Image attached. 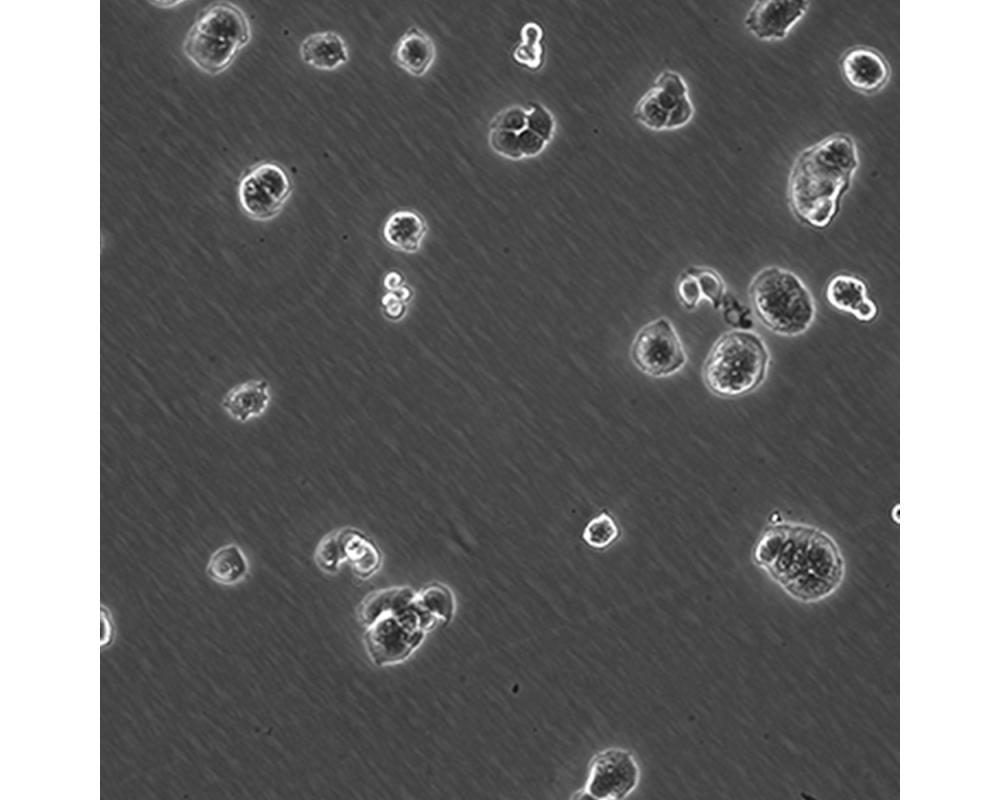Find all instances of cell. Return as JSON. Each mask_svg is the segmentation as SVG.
Listing matches in <instances>:
<instances>
[{
    "label": "cell",
    "mask_w": 1000,
    "mask_h": 800,
    "mask_svg": "<svg viewBox=\"0 0 1000 800\" xmlns=\"http://www.w3.org/2000/svg\"><path fill=\"white\" fill-rule=\"evenodd\" d=\"M752 559L785 593L803 603L829 597L845 575L836 541L805 523L775 521L767 525L754 543Z\"/></svg>",
    "instance_id": "obj_1"
},
{
    "label": "cell",
    "mask_w": 1000,
    "mask_h": 800,
    "mask_svg": "<svg viewBox=\"0 0 1000 800\" xmlns=\"http://www.w3.org/2000/svg\"><path fill=\"white\" fill-rule=\"evenodd\" d=\"M808 1H757L744 19L746 29L760 40H780L808 10Z\"/></svg>",
    "instance_id": "obj_10"
},
{
    "label": "cell",
    "mask_w": 1000,
    "mask_h": 800,
    "mask_svg": "<svg viewBox=\"0 0 1000 800\" xmlns=\"http://www.w3.org/2000/svg\"><path fill=\"white\" fill-rule=\"evenodd\" d=\"M688 269L697 279L703 299L709 301L713 309H720L727 293L722 276L716 270L706 266H692Z\"/></svg>",
    "instance_id": "obj_23"
},
{
    "label": "cell",
    "mask_w": 1000,
    "mask_h": 800,
    "mask_svg": "<svg viewBox=\"0 0 1000 800\" xmlns=\"http://www.w3.org/2000/svg\"><path fill=\"white\" fill-rule=\"evenodd\" d=\"M694 116L688 85L677 71L666 69L640 97L635 119L652 131H670L687 125Z\"/></svg>",
    "instance_id": "obj_6"
},
{
    "label": "cell",
    "mask_w": 1000,
    "mask_h": 800,
    "mask_svg": "<svg viewBox=\"0 0 1000 800\" xmlns=\"http://www.w3.org/2000/svg\"><path fill=\"white\" fill-rule=\"evenodd\" d=\"M720 309L724 322L733 329L752 330L754 321L751 309L742 304L734 295L726 293Z\"/></svg>",
    "instance_id": "obj_24"
},
{
    "label": "cell",
    "mask_w": 1000,
    "mask_h": 800,
    "mask_svg": "<svg viewBox=\"0 0 1000 800\" xmlns=\"http://www.w3.org/2000/svg\"><path fill=\"white\" fill-rule=\"evenodd\" d=\"M641 771L635 755L625 748L609 747L596 753L589 764L581 798L621 800L634 792Z\"/></svg>",
    "instance_id": "obj_9"
},
{
    "label": "cell",
    "mask_w": 1000,
    "mask_h": 800,
    "mask_svg": "<svg viewBox=\"0 0 1000 800\" xmlns=\"http://www.w3.org/2000/svg\"><path fill=\"white\" fill-rule=\"evenodd\" d=\"M676 296L687 310L695 309L704 300L699 283L688 268L677 279Z\"/></svg>",
    "instance_id": "obj_25"
},
{
    "label": "cell",
    "mask_w": 1000,
    "mask_h": 800,
    "mask_svg": "<svg viewBox=\"0 0 1000 800\" xmlns=\"http://www.w3.org/2000/svg\"><path fill=\"white\" fill-rule=\"evenodd\" d=\"M270 386L264 379H254L231 388L221 406L234 420L245 423L261 416L270 403Z\"/></svg>",
    "instance_id": "obj_13"
},
{
    "label": "cell",
    "mask_w": 1000,
    "mask_h": 800,
    "mask_svg": "<svg viewBox=\"0 0 1000 800\" xmlns=\"http://www.w3.org/2000/svg\"><path fill=\"white\" fill-rule=\"evenodd\" d=\"M302 61L322 71H332L349 60L344 39L334 31H319L305 37L300 44Z\"/></svg>",
    "instance_id": "obj_14"
},
{
    "label": "cell",
    "mask_w": 1000,
    "mask_h": 800,
    "mask_svg": "<svg viewBox=\"0 0 1000 800\" xmlns=\"http://www.w3.org/2000/svg\"><path fill=\"white\" fill-rule=\"evenodd\" d=\"M251 38L252 28L246 13L232 2L216 1L197 14L182 49L195 67L215 76L232 65Z\"/></svg>",
    "instance_id": "obj_4"
},
{
    "label": "cell",
    "mask_w": 1000,
    "mask_h": 800,
    "mask_svg": "<svg viewBox=\"0 0 1000 800\" xmlns=\"http://www.w3.org/2000/svg\"><path fill=\"white\" fill-rule=\"evenodd\" d=\"M402 277L396 272H390L385 276L384 286L389 291H394L402 287Z\"/></svg>",
    "instance_id": "obj_28"
},
{
    "label": "cell",
    "mask_w": 1000,
    "mask_h": 800,
    "mask_svg": "<svg viewBox=\"0 0 1000 800\" xmlns=\"http://www.w3.org/2000/svg\"><path fill=\"white\" fill-rule=\"evenodd\" d=\"M859 166L852 136L834 133L802 150L791 167L787 198L798 220L816 229L828 227Z\"/></svg>",
    "instance_id": "obj_2"
},
{
    "label": "cell",
    "mask_w": 1000,
    "mask_h": 800,
    "mask_svg": "<svg viewBox=\"0 0 1000 800\" xmlns=\"http://www.w3.org/2000/svg\"><path fill=\"white\" fill-rule=\"evenodd\" d=\"M630 356L639 371L654 378L676 374L687 361L683 342L666 317H658L639 329L632 341Z\"/></svg>",
    "instance_id": "obj_7"
},
{
    "label": "cell",
    "mask_w": 1000,
    "mask_h": 800,
    "mask_svg": "<svg viewBox=\"0 0 1000 800\" xmlns=\"http://www.w3.org/2000/svg\"><path fill=\"white\" fill-rule=\"evenodd\" d=\"M248 569V561L242 549L231 543L218 548L211 554L206 573L219 584L234 585L245 578Z\"/></svg>",
    "instance_id": "obj_17"
},
{
    "label": "cell",
    "mask_w": 1000,
    "mask_h": 800,
    "mask_svg": "<svg viewBox=\"0 0 1000 800\" xmlns=\"http://www.w3.org/2000/svg\"><path fill=\"white\" fill-rule=\"evenodd\" d=\"M420 607L434 617L438 623L446 624L453 615V598L443 586L433 585L417 594Z\"/></svg>",
    "instance_id": "obj_20"
},
{
    "label": "cell",
    "mask_w": 1000,
    "mask_h": 800,
    "mask_svg": "<svg viewBox=\"0 0 1000 800\" xmlns=\"http://www.w3.org/2000/svg\"><path fill=\"white\" fill-rule=\"evenodd\" d=\"M825 298L834 309L848 313L860 322L873 321L876 303L868 296L865 282L851 274L834 275L826 285Z\"/></svg>",
    "instance_id": "obj_12"
},
{
    "label": "cell",
    "mask_w": 1000,
    "mask_h": 800,
    "mask_svg": "<svg viewBox=\"0 0 1000 800\" xmlns=\"http://www.w3.org/2000/svg\"><path fill=\"white\" fill-rule=\"evenodd\" d=\"M346 560L342 529L328 533L315 549V562L327 573L336 572Z\"/></svg>",
    "instance_id": "obj_21"
},
{
    "label": "cell",
    "mask_w": 1000,
    "mask_h": 800,
    "mask_svg": "<svg viewBox=\"0 0 1000 800\" xmlns=\"http://www.w3.org/2000/svg\"><path fill=\"white\" fill-rule=\"evenodd\" d=\"M749 297L761 323L781 336L805 333L816 316L809 288L797 274L779 266L765 267L754 276Z\"/></svg>",
    "instance_id": "obj_5"
},
{
    "label": "cell",
    "mask_w": 1000,
    "mask_h": 800,
    "mask_svg": "<svg viewBox=\"0 0 1000 800\" xmlns=\"http://www.w3.org/2000/svg\"><path fill=\"white\" fill-rule=\"evenodd\" d=\"M151 3L160 8H171L176 6L177 4L182 3V1H156Z\"/></svg>",
    "instance_id": "obj_29"
},
{
    "label": "cell",
    "mask_w": 1000,
    "mask_h": 800,
    "mask_svg": "<svg viewBox=\"0 0 1000 800\" xmlns=\"http://www.w3.org/2000/svg\"><path fill=\"white\" fill-rule=\"evenodd\" d=\"M427 225L418 212L398 210L393 212L383 227V237L392 248L405 253H415L421 248Z\"/></svg>",
    "instance_id": "obj_16"
},
{
    "label": "cell",
    "mask_w": 1000,
    "mask_h": 800,
    "mask_svg": "<svg viewBox=\"0 0 1000 800\" xmlns=\"http://www.w3.org/2000/svg\"><path fill=\"white\" fill-rule=\"evenodd\" d=\"M839 67L843 79L852 89L868 95L881 91L891 74L883 54L865 45L848 48L840 58Z\"/></svg>",
    "instance_id": "obj_11"
},
{
    "label": "cell",
    "mask_w": 1000,
    "mask_h": 800,
    "mask_svg": "<svg viewBox=\"0 0 1000 800\" xmlns=\"http://www.w3.org/2000/svg\"><path fill=\"white\" fill-rule=\"evenodd\" d=\"M409 297L410 290L404 286L397 290L389 291L381 301L384 314L389 319H400L405 313V303Z\"/></svg>",
    "instance_id": "obj_26"
},
{
    "label": "cell",
    "mask_w": 1000,
    "mask_h": 800,
    "mask_svg": "<svg viewBox=\"0 0 1000 800\" xmlns=\"http://www.w3.org/2000/svg\"><path fill=\"white\" fill-rule=\"evenodd\" d=\"M769 364L768 348L758 333L733 329L712 345L703 364L702 378L716 396L742 397L763 383Z\"/></svg>",
    "instance_id": "obj_3"
},
{
    "label": "cell",
    "mask_w": 1000,
    "mask_h": 800,
    "mask_svg": "<svg viewBox=\"0 0 1000 800\" xmlns=\"http://www.w3.org/2000/svg\"><path fill=\"white\" fill-rule=\"evenodd\" d=\"M101 646L105 647L109 645L112 641L113 636V622L111 618L110 611L106 609L103 605L101 606Z\"/></svg>",
    "instance_id": "obj_27"
},
{
    "label": "cell",
    "mask_w": 1000,
    "mask_h": 800,
    "mask_svg": "<svg viewBox=\"0 0 1000 800\" xmlns=\"http://www.w3.org/2000/svg\"><path fill=\"white\" fill-rule=\"evenodd\" d=\"M522 42L515 48V59L530 67H538L541 63L542 48L540 40L542 37L541 27L534 22L526 23L521 32Z\"/></svg>",
    "instance_id": "obj_22"
},
{
    "label": "cell",
    "mask_w": 1000,
    "mask_h": 800,
    "mask_svg": "<svg viewBox=\"0 0 1000 800\" xmlns=\"http://www.w3.org/2000/svg\"><path fill=\"white\" fill-rule=\"evenodd\" d=\"M620 532L614 517L607 512H601L586 524L582 537L590 547L604 549L619 538Z\"/></svg>",
    "instance_id": "obj_19"
},
{
    "label": "cell",
    "mask_w": 1000,
    "mask_h": 800,
    "mask_svg": "<svg viewBox=\"0 0 1000 800\" xmlns=\"http://www.w3.org/2000/svg\"><path fill=\"white\" fill-rule=\"evenodd\" d=\"M292 193L286 169L276 162H259L248 168L238 184L242 211L256 221H269L283 209Z\"/></svg>",
    "instance_id": "obj_8"
},
{
    "label": "cell",
    "mask_w": 1000,
    "mask_h": 800,
    "mask_svg": "<svg viewBox=\"0 0 1000 800\" xmlns=\"http://www.w3.org/2000/svg\"><path fill=\"white\" fill-rule=\"evenodd\" d=\"M392 57L408 74L421 77L433 65L436 47L429 35L417 27H411L398 39Z\"/></svg>",
    "instance_id": "obj_15"
},
{
    "label": "cell",
    "mask_w": 1000,
    "mask_h": 800,
    "mask_svg": "<svg viewBox=\"0 0 1000 800\" xmlns=\"http://www.w3.org/2000/svg\"><path fill=\"white\" fill-rule=\"evenodd\" d=\"M342 534L346 560L351 562L355 574L361 578L374 574L381 563L377 547L362 532L353 528H343Z\"/></svg>",
    "instance_id": "obj_18"
}]
</instances>
